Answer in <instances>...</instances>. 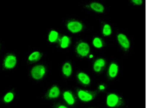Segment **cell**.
Instances as JSON below:
<instances>
[{
	"instance_id": "e0dca14e",
	"label": "cell",
	"mask_w": 165,
	"mask_h": 108,
	"mask_svg": "<svg viewBox=\"0 0 165 108\" xmlns=\"http://www.w3.org/2000/svg\"><path fill=\"white\" fill-rule=\"evenodd\" d=\"M111 26L108 24L104 26L103 29V33L105 36H109L111 34Z\"/></svg>"
},
{
	"instance_id": "ac0fdd59",
	"label": "cell",
	"mask_w": 165,
	"mask_h": 108,
	"mask_svg": "<svg viewBox=\"0 0 165 108\" xmlns=\"http://www.w3.org/2000/svg\"><path fill=\"white\" fill-rule=\"evenodd\" d=\"M93 44L96 48H100L102 47V43L100 38H95L93 41Z\"/></svg>"
},
{
	"instance_id": "2e32d148",
	"label": "cell",
	"mask_w": 165,
	"mask_h": 108,
	"mask_svg": "<svg viewBox=\"0 0 165 108\" xmlns=\"http://www.w3.org/2000/svg\"><path fill=\"white\" fill-rule=\"evenodd\" d=\"M69 39L67 36H64L62 39L61 47L62 48H65L68 46L69 43Z\"/></svg>"
},
{
	"instance_id": "ffe728a7",
	"label": "cell",
	"mask_w": 165,
	"mask_h": 108,
	"mask_svg": "<svg viewBox=\"0 0 165 108\" xmlns=\"http://www.w3.org/2000/svg\"><path fill=\"white\" fill-rule=\"evenodd\" d=\"M94 64L97 65L101 67V68H102L105 66V61L103 59H99L95 62Z\"/></svg>"
},
{
	"instance_id": "30bf717a",
	"label": "cell",
	"mask_w": 165,
	"mask_h": 108,
	"mask_svg": "<svg viewBox=\"0 0 165 108\" xmlns=\"http://www.w3.org/2000/svg\"><path fill=\"white\" fill-rule=\"evenodd\" d=\"M59 88L56 86H54L51 88L48 93V97L51 99L58 98L60 94Z\"/></svg>"
},
{
	"instance_id": "5b68a950",
	"label": "cell",
	"mask_w": 165,
	"mask_h": 108,
	"mask_svg": "<svg viewBox=\"0 0 165 108\" xmlns=\"http://www.w3.org/2000/svg\"><path fill=\"white\" fill-rule=\"evenodd\" d=\"M67 27L70 31L73 33H77L81 31L82 25L80 22L77 21H72L68 24Z\"/></svg>"
},
{
	"instance_id": "9c48e42d",
	"label": "cell",
	"mask_w": 165,
	"mask_h": 108,
	"mask_svg": "<svg viewBox=\"0 0 165 108\" xmlns=\"http://www.w3.org/2000/svg\"><path fill=\"white\" fill-rule=\"evenodd\" d=\"M78 79L82 84L85 85H89L90 83L91 80L89 76L84 72L79 73L77 75Z\"/></svg>"
},
{
	"instance_id": "7c38bea8",
	"label": "cell",
	"mask_w": 165,
	"mask_h": 108,
	"mask_svg": "<svg viewBox=\"0 0 165 108\" xmlns=\"http://www.w3.org/2000/svg\"><path fill=\"white\" fill-rule=\"evenodd\" d=\"M62 72L66 77H69L72 72V68L71 64L69 63L64 64L62 67Z\"/></svg>"
},
{
	"instance_id": "ba28073f",
	"label": "cell",
	"mask_w": 165,
	"mask_h": 108,
	"mask_svg": "<svg viewBox=\"0 0 165 108\" xmlns=\"http://www.w3.org/2000/svg\"><path fill=\"white\" fill-rule=\"evenodd\" d=\"M118 66L116 64H111L108 70L109 77L111 78H114L117 77L118 74Z\"/></svg>"
},
{
	"instance_id": "603a6c76",
	"label": "cell",
	"mask_w": 165,
	"mask_h": 108,
	"mask_svg": "<svg viewBox=\"0 0 165 108\" xmlns=\"http://www.w3.org/2000/svg\"><path fill=\"white\" fill-rule=\"evenodd\" d=\"M99 88H100V90H104L105 89V86H103V85H101L100 86V87H99Z\"/></svg>"
},
{
	"instance_id": "277c9868",
	"label": "cell",
	"mask_w": 165,
	"mask_h": 108,
	"mask_svg": "<svg viewBox=\"0 0 165 108\" xmlns=\"http://www.w3.org/2000/svg\"><path fill=\"white\" fill-rule=\"evenodd\" d=\"M77 51L78 54L82 57L87 56L90 51L89 45L86 43H80L77 45Z\"/></svg>"
},
{
	"instance_id": "d4e9b609",
	"label": "cell",
	"mask_w": 165,
	"mask_h": 108,
	"mask_svg": "<svg viewBox=\"0 0 165 108\" xmlns=\"http://www.w3.org/2000/svg\"><path fill=\"white\" fill-rule=\"evenodd\" d=\"M93 57V56L92 55H90V58H92Z\"/></svg>"
},
{
	"instance_id": "d6986e66",
	"label": "cell",
	"mask_w": 165,
	"mask_h": 108,
	"mask_svg": "<svg viewBox=\"0 0 165 108\" xmlns=\"http://www.w3.org/2000/svg\"><path fill=\"white\" fill-rule=\"evenodd\" d=\"M14 98V95L12 92H9L5 95L4 97V100L6 102H10L13 100Z\"/></svg>"
},
{
	"instance_id": "3957f363",
	"label": "cell",
	"mask_w": 165,
	"mask_h": 108,
	"mask_svg": "<svg viewBox=\"0 0 165 108\" xmlns=\"http://www.w3.org/2000/svg\"><path fill=\"white\" fill-rule=\"evenodd\" d=\"M46 73V68L43 65H37L32 69V77L35 80H39L43 77Z\"/></svg>"
},
{
	"instance_id": "6da1fadb",
	"label": "cell",
	"mask_w": 165,
	"mask_h": 108,
	"mask_svg": "<svg viewBox=\"0 0 165 108\" xmlns=\"http://www.w3.org/2000/svg\"><path fill=\"white\" fill-rule=\"evenodd\" d=\"M106 104L110 108H119L125 104L124 100L121 96L115 93H110L107 95Z\"/></svg>"
},
{
	"instance_id": "52a82bcc",
	"label": "cell",
	"mask_w": 165,
	"mask_h": 108,
	"mask_svg": "<svg viewBox=\"0 0 165 108\" xmlns=\"http://www.w3.org/2000/svg\"><path fill=\"white\" fill-rule=\"evenodd\" d=\"M117 38L119 43L123 48L126 49L129 48L130 46L129 41L125 35L122 33L119 34L117 36Z\"/></svg>"
},
{
	"instance_id": "7402d4cb",
	"label": "cell",
	"mask_w": 165,
	"mask_h": 108,
	"mask_svg": "<svg viewBox=\"0 0 165 108\" xmlns=\"http://www.w3.org/2000/svg\"><path fill=\"white\" fill-rule=\"evenodd\" d=\"M132 1L137 5H140L143 3V1L141 0H132Z\"/></svg>"
},
{
	"instance_id": "7a4b0ae2",
	"label": "cell",
	"mask_w": 165,
	"mask_h": 108,
	"mask_svg": "<svg viewBox=\"0 0 165 108\" xmlns=\"http://www.w3.org/2000/svg\"><path fill=\"white\" fill-rule=\"evenodd\" d=\"M95 92L80 90L77 92V95L79 99L82 101L88 102L94 99L96 96Z\"/></svg>"
},
{
	"instance_id": "8992f818",
	"label": "cell",
	"mask_w": 165,
	"mask_h": 108,
	"mask_svg": "<svg viewBox=\"0 0 165 108\" xmlns=\"http://www.w3.org/2000/svg\"><path fill=\"white\" fill-rule=\"evenodd\" d=\"M17 62L16 57L13 55H9L6 58L4 65L5 68L11 69L16 66Z\"/></svg>"
},
{
	"instance_id": "5bb4252c",
	"label": "cell",
	"mask_w": 165,
	"mask_h": 108,
	"mask_svg": "<svg viewBox=\"0 0 165 108\" xmlns=\"http://www.w3.org/2000/svg\"><path fill=\"white\" fill-rule=\"evenodd\" d=\"M41 57V53L38 51L34 52L30 55L28 58L29 60L30 61H36L40 59Z\"/></svg>"
},
{
	"instance_id": "8fae6325",
	"label": "cell",
	"mask_w": 165,
	"mask_h": 108,
	"mask_svg": "<svg viewBox=\"0 0 165 108\" xmlns=\"http://www.w3.org/2000/svg\"><path fill=\"white\" fill-rule=\"evenodd\" d=\"M64 99L68 104L73 105L74 104L75 100L72 94L69 91H66L64 93Z\"/></svg>"
},
{
	"instance_id": "cb8c5ba5",
	"label": "cell",
	"mask_w": 165,
	"mask_h": 108,
	"mask_svg": "<svg viewBox=\"0 0 165 108\" xmlns=\"http://www.w3.org/2000/svg\"><path fill=\"white\" fill-rule=\"evenodd\" d=\"M58 108H68L67 107H66L65 106H64V105H61L59 106Z\"/></svg>"
},
{
	"instance_id": "9a60e30c",
	"label": "cell",
	"mask_w": 165,
	"mask_h": 108,
	"mask_svg": "<svg viewBox=\"0 0 165 108\" xmlns=\"http://www.w3.org/2000/svg\"><path fill=\"white\" fill-rule=\"evenodd\" d=\"M58 33L55 31H52L50 33L48 36V39L51 42H54L57 40L58 37Z\"/></svg>"
},
{
	"instance_id": "44dd1931",
	"label": "cell",
	"mask_w": 165,
	"mask_h": 108,
	"mask_svg": "<svg viewBox=\"0 0 165 108\" xmlns=\"http://www.w3.org/2000/svg\"><path fill=\"white\" fill-rule=\"evenodd\" d=\"M93 68H94V70L96 72H100L102 69V68L94 64V66H93Z\"/></svg>"
},
{
	"instance_id": "4fadbf2b",
	"label": "cell",
	"mask_w": 165,
	"mask_h": 108,
	"mask_svg": "<svg viewBox=\"0 0 165 108\" xmlns=\"http://www.w3.org/2000/svg\"><path fill=\"white\" fill-rule=\"evenodd\" d=\"M90 7L93 10L99 13H103L104 10L103 6L98 3H92L90 4Z\"/></svg>"
}]
</instances>
